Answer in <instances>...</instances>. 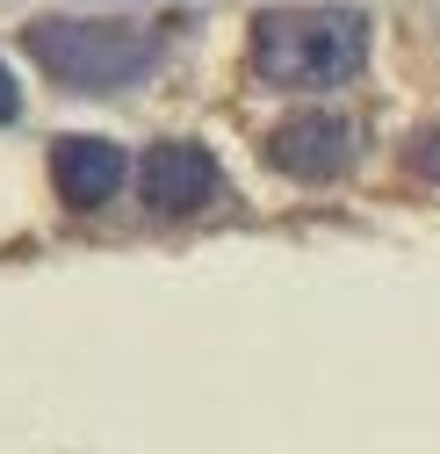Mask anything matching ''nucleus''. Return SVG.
<instances>
[{
  "mask_svg": "<svg viewBox=\"0 0 440 454\" xmlns=\"http://www.w3.org/2000/svg\"><path fill=\"white\" fill-rule=\"evenodd\" d=\"M138 188H145V209H152V216H195V209H209L216 195H224V166H216L209 145L167 137V145L145 152Z\"/></svg>",
  "mask_w": 440,
  "mask_h": 454,
  "instance_id": "obj_4",
  "label": "nucleus"
},
{
  "mask_svg": "<svg viewBox=\"0 0 440 454\" xmlns=\"http://www.w3.org/2000/svg\"><path fill=\"white\" fill-rule=\"evenodd\" d=\"M22 51L73 94H123L159 73L167 36L123 15H36L22 29Z\"/></svg>",
  "mask_w": 440,
  "mask_h": 454,
  "instance_id": "obj_1",
  "label": "nucleus"
},
{
  "mask_svg": "<svg viewBox=\"0 0 440 454\" xmlns=\"http://www.w3.org/2000/svg\"><path fill=\"white\" fill-rule=\"evenodd\" d=\"M15 116H22V87L8 73V59H0V123H15Z\"/></svg>",
  "mask_w": 440,
  "mask_h": 454,
  "instance_id": "obj_7",
  "label": "nucleus"
},
{
  "mask_svg": "<svg viewBox=\"0 0 440 454\" xmlns=\"http://www.w3.org/2000/svg\"><path fill=\"white\" fill-rule=\"evenodd\" d=\"M361 159V123L347 108H296L289 123L267 130V166H282L289 181H340Z\"/></svg>",
  "mask_w": 440,
  "mask_h": 454,
  "instance_id": "obj_3",
  "label": "nucleus"
},
{
  "mask_svg": "<svg viewBox=\"0 0 440 454\" xmlns=\"http://www.w3.org/2000/svg\"><path fill=\"white\" fill-rule=\"evenodd\" d=\"M130 181V152L116 137H59L51 145V188L66 209H101Z\"/></svg>",
  "mask_w": 440,
  "mask_h": 454,
  "instance_id": "obj_5",
  "label": "nucleus"
},
{
  "mask_svg": "<svg viewBox=\"0 0 440 454\" xmlns=\"http://www.w3.org/2000/svg\"><path fill=\"white\" fill-rule=\"evenodd\" d=\"M368 66V15L354 8H267L253 15V73L282 94H333Z\"/></svg>",
  "mask_w": 440,
  "mask_h": 454,
  "instance_id": "obj_2",
  "label": "nucleus"
},
{
  "mask_svg": "<svg viewBox=\"0 0 440 454\" xmlns=\"http://www.w3.org/2000/svg\"><path fill=\"white\" fill-rule=\"evenodd\" d=\"M412 166H419V174H440V130H419L412 137Z\"/></svg>",
  "mask_w": 440,
  "mask_h": 454,
  "instance_id": "obj_6",
  "label": "nucleus"
}]
</instances>
